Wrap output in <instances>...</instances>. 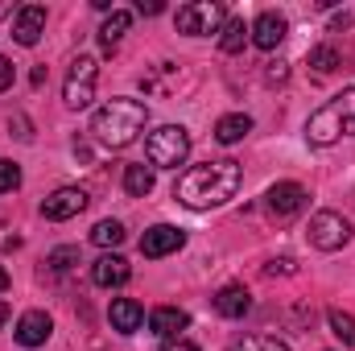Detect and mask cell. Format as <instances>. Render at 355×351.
Listing matches in <instances>:
<instances>
[{"label":"cell","mask_w":355,"mask_h":351,"mask_svg":"<svg viewBox=\"0 0 355 351\" xmlns=\"http://www.w3.org/2000/svg\"><path fill=\"white\" fill-rule=\"evenodd\" d=\"M149 124V108L141 99H128V95H116L107 99L95 116H91V137L103 145V149H124L132 145Z\"/></svg>","instance_id":"7a4b0ae2"},{"label":"cell","mask_w":355,"mask_h":351,"mask_svg":"<svg viewBox=\"0 0 355 351\" xmlns=\"http://www.w3.org/2000/svg\"><path fill=\"white\" fill-rule=\"evenodd\" d=\"M12 79H17V71H12V58H0V91L12 87Z\"/></svg>","instance_id":"f1b7e54d"},{"label":"cell","mask_w":355,"mask_h":351,"mask_svg":"<svg viewBox=\"0 0 355 351\" xmlns=\"http://www.w3.org/2000/svg\"><path fill=\"white\" fill-rule=\"evenodd\" d=\"M107 318H112V327H116L120 335H132V331H141L145 310H141V302H132V298H116L112 310H107Z\"/></svg>","instance_id":"ac0fdd59"},{"label":"cell","mask_w":355,"mask_h":351,"mask_svg":"<svg viewBox=\"0 0 355 351\" xmlns=\"http://www.w3.org/2000/svg\"><path fill=\"white\" fill-rule=\"evenodd\" d=\"M46 33V8L42 4H21L17 17H12V37L17 46H37Z\"/></svg>","instance_id":"7c38bea8"},{"label":"cell","mask_w":355,"mask_h":351,"mask_svg":"<svg viewBox=\"0 0 355 351\" xmlns=\"http://www.w3.org/2000/svg\"><path fill=\"white\" fill-rule=\"evenodd\" d=\"M343 137H355V87L339 91L335 99H327L310 120H306V141L327 149Z\"/></svg>","instance_id":"3957f363"},{"label":"cell","mask_w":355,"mask_h":351,"mask_svg":"<svg viewBox=\"0 0 355 351\" xmlns=\"http://www.w3.org/2000/svg\"><path fill=\"white\" fill-rule=\"evenodd\" d=\"M252 310V293L244 289V285H223L219 293H215V314H223V318H244Z\"/></svg>","instance_id":"2e32d148"},{"label":"cell","mask_w":355,"mask_h":351,"mask_svg":"<svg viewBox=\"0 0 355 351\" xmlns=\"http://www.w3.org/2000/svg\"><path fill=\"white\" fill-rule=\"evenodd\" d=\"M310 67H314L318 75H331V71L339 67V54H335V46H314V50H310Z\"/></svg>","instance_id":"d4e9b609"},{"label":"cell","mask_w":355,"mask_h":351,"mask_svg":"<svg viewBox=\"0 0 355 351\" xmlns=\"http://www.w3.org/2000/svg\"><path fill=\"white\" fill-rule=\"evenodd\" d=\"M285 33H289V21L281 12H261L252 21V46H261V50H277L285 42Z\"/></svg>","instance_id":"9a60e30c"},{"label":"cell","mask_w":355,"mask_h":351,"mask_svg":"<svg viewBox=\"0 0 355 351\" xmlns=\"http://www.w3.org/2000/svg\"><path fill=\"white\" fill-rule=\"evenodd\" d=\"M227 21V8L219 0H194L186 8H178V29L190 33V37H207V33H219Z\"/></svg>","instance_id":"8992f818"},{"label":"cell","mask_w":355,"mask_h":351,"mask_svg":"<svg viewBox=\"0 0 355 351\" xmlns=\"http://www.w3.org/2000/svg\"><path fill=\"white\" fill-rule=\"evenodd\" d=\"M252 132V116H244V112H232V116H223L219 124H215V141L219 145H236V141H244Z\"/></svg>","instance_id":"ffe728a7"},{"label":"cell","mask_w":355,"mask_h":351,"mask_svg":"<svg viewBox=\"0 0 355 351\" xmlns=\"http://www.w3.org/2000/svg\"><path fill=\"white\" fill-rule=\"evenodd\" d=\"M186 244V232L174 228V223H157V228H149L145 236H141V252L149 257V261H157V257H170Z\"/></svg>","instance_id":"8fae6325"},{"label":"cell","mask_w":355,"mask_h":351,"mask_svg":"<svg viewBox=\"0 0 355 351\" xmlns=\"http://www.w3.org/2000/svg\"><path fill=\"white\" fill-rule=\"evenodd\" d=\"M95 83H99V62H95L91 54H79V58L71 62V71H67V83H62V99H67V108H75V112L91 108V99H95Z\"/></svg>","instance_id":"5b68a950"},{"label":"cell","mask_w":355,"mask_h":351,"mask_svg":"<svg viewBox=\"0 0 355 351\" xmlns=\"http://www.w3.org/2000/svg\"><path fill=\"white\" fill-rule=\"evenodd\" d=\"M124 223L120 219H99L95 228H91V244H99V248H120L124 244Z\"/></svg>","instance_id":"7402d4cb"},{"label":"cell","mask_w":355,"mask_h":351,"mask_svg":"<svg viewBox=\"0 0 355 351\" xmlns=\"http://www.w3.org/2000/svg\"><path fill=\"white\" fill-rule=\"evenodd\" d=\"M265 79H268V83H285V79H289V71H285V62H268Z\"/></svg>","instance_id":"4dcf8cb0"},{"label":"cell","mask_w":355,"mask_h":351,"mask_svg":"<svg viewBox=\"0 0 355 351\" xmlns=\"http://www.w3.org/2000/svg\"><path fill=\"white\" fill-rule=\"evenodd\" d=\"M46 264H50L54 273H67V268L79 264V248H54V252L46 257Z\"/></svg>","instance_id":"484cf974"},{"label":"cell","mask_w":355,"mask_h":351,"mask_svg":"<svg viewBox=\"0 0 355 351\" xmlns=\"http://www.w3.org/2000/svg\"><path fill=\"white\" fill-rule=\"evenodd\" d=\"M17 186H21V166L4 157V162H0V194H8V190H17Z\"/></svg>","instance_id":"83f0119b"},{"label":"cell","mask_w":355,"mask_h":351,"mask_svg":"<svg viewBox=\"0 0 355 351\" xmlns=\"http://www.w3.org/2000/svg\"><path fill=\"white\" fill-rule=\"evenodd\" d=\"M137 8H141V12H145V17H157V12H162V8H166V4H162V0H149V4H145V0H141V4H137Z\"/></svg>","instance_id":"d6a6232c"},{"label":"cell","mask_w":355,"mask_h":351,"mask_svg":"<svg viewBox=\"0 0 355 351\" xmlns=\"http://www.w3.org/2000/svg\"><path fill=\"white\" fill-rule=\"evenodd\" d=\"M145 157L153 170H178L190 157V132L182 124H162L157 132H149L145 141Z\"/></svg>","instance_id":"277c9868"},{"label":"cell","mask_w":355,"mask_h":351,"mask_svg":"<svg viewBox=\"0 0 355 351\" xmlns=\"http://www.w3.org/2000/svg\"><path fill=\"white\" fill-rule=\"evenodd\" d=\"M4 318H8V302L0 298V327H4Z\"/></svg>","instance_id":"836d02e7"},{"label":"cell","mask_w":355,"mask_h":351,"mask_svg":"<svg viewBox=\"0 0 355 351\" xmlns=\"http://www.w3.org/2000/svg\"><path fill=\"white\" fill-rule=\"evenodd\" d=\"M162 351H198V348H194L190 339H170V343H166Z\"/></svg>","instance_id":"1f68e13d"},{"label":"cell","mask_w":355,"mask_h":351,"mask_svg":"<svg viewBox=\"0 0 355 351\" xmlns=\"http://www.w3.org/2000/svg\"><path fill=\"white\" fill-rule=\"evenodd\" d=\"M4 12H8V4H0V17H4Z\"/></svg>","instance_id":"d590c367"},{"label":"cell","mask_w":355,"mask_h":351,"mask_svg":"<svg viewBox=\"0 0 355 351\" xmlns=\"http://www.w3.org/2000/svg\"><path fill=\"white\" fill-rule=\"evenodd\" d=\"M194 75H186L178 62H157L149 75H141V87L153 91V95H178V87H190Z\"/></svg>","instance_id":"30bf717a"},{"label":"cell","mask_w":355,"mask_h":351,"mask_svg":"<svg viewBox=\"0 0 355 351\" xmlns=\"http://www.w3.org/2000/svg\"><path fill=\"white\" fill-rule=\"evenodd\" d=\"M4 289H8V273L0 268V293H4Z\"/></svg>","instance_id":"e575fe53"},{"label":"cell","mask_w":355,"mask_h":351,"mask_svg":"<svg viewBox=\"0 0 355 351\" xmlns=\"http://www.w3.org/2000/svg\"><path fill=\"white\" fill-rule=\"evenodd\" d=\"M265 273H268V277H277V273H297V264L289 261V257H281V261H268Z\"/></svg>","instance_id":"f546056e"},{"label":"cell","mask_w":355,"mask_h":351,"mask_svg":"<svg viewBox=\"0 0 355 351\" xmlns=\"http://www.w3.org/2000/svg\"><path fill=\"white\" fill-rule=\"evenodd\" d=\"M240 182H244L240 162H232V157H223V162H202V166H194V170H186V174L178 178L174 198L186 203L190 211L223 207L227 198L240 194Z\"/></svg>","instance_id":"6da1fadb"},{"label":"cell","mask_w":355,"mask_h":351,"mask_svg":"<svg viewBox=\"0 0 355 351\" xmlns=\"http://www.w3.org/2000/svg\"><path fill=\"white\" fill-rule=\"evenodd\" d=\"M128 277H132V264L124 257H116V252H103L91 264V281L103 285V289H120V285H128Z\"/></svg>","instance_id":"5bb4252c"},{"label":"cell","mask_w":355,"mask_h":351,"mask_svg":"<svg viewBox=\"0 0 355 351\" xmlns=\"http://www.w3.org/2000/svg\"><path fill=\"white\" fill-rule=\"evenodd\" d=\"M265 207H268V215H272V223H293V219L310 207V194H306V186H297V182H277L265 194Z\"/></svg>","instance_id":"52a82bcc"},{"label":"cell","mask_w":355,"mask_h":351,"mask_svg":"<svg viewBox=\"0 0 355 351\" xmlns=\"http://www.w3.org/2000/svg\"><path fill=\"white\" fill-rule=\"evenodd\" d=\"M87 190H79V186H58L46 203H42V215L46 219H54V223H62V219H75L79 211H87Z\"/></svg>","instance_id":"9c48e42d"},{"label":"cell","mask_w":355,"mask_h":351,"mask_svg":"<svg viewBox=\"0 0 355 351\" xmlns=\"http://www.w3.org/2000/svg\"><path fill=\"white\" fill-rule=\"evenodd\" d=\"M50 331H54V318L46 310H25L17 318V343L21 348H42L50 339Z\"/></svg>","instance_id":"4fadbf2b"},{"label":"cell","mask_w":355,"mask_h":351,"mask_svg":"<svg viewBox=\"0 0 355 351\" xmlns=\"http://www.w3.org/2000/svg\"><path fill=\"white\" fill-rule=\"evenodd\" d=\"M186 310H178V306H157L153 314H149V331L153 335H162V339H178V331H186Z\"/></svg>","instance_id":"d6986e66"},{"label":"cell","mask_w":355,"mask_h":351,"mask_svg":"<svg viewBox=\"0 0 355 351\" xmlns=\"http://www.w3.org/2000/svg\"><path fill=\"white\" fill-rule=\"evenodd\" d=\"M128 29H132V12H124V8H112V17L99 25V46H103V54H116Z\"/></svg>","instance_id":"e0dca14e"},{"label":"cell","mask_w":355,"mask_h":351,"mask_svg":"<svg viewBox=\"0 0 355 351\" xmlns=\"http://www.w3.org/2000/svg\"><path fill=\"white\" fill-rule=\"evenodd\" d=\"M327 323H331V335H335L343 348H355V318H352V314L331 310V314H327Z\"/></svg>","instance_id":"cb8c5ba5"},{"label":"cell","mask_w":355,"mask_h":351,"mask_svg":"<svg viewBox=\"0 0 355 351\" xmlns=\"http://www.w3.org/2000/svg\"><path fill=\"white\" fill-rule=\"evenodd\" d=\"M232 351H289V348L277 343V339H265V335H248V339H240Z\"/></svg>","instance_id":"4316f807"},{"label":"cell","mask_w":355,"mask_h":351,"mask_svg":"<svg viewBox=\"0 0 355 351\" xmlns=\"http://www.w3.org/2000/svg\"><path fill=\"white\" fill-rule=\"evenodd\" d=\"M124 190L132 194V198H145L149 190H153V166H124Z\"/></svg>","instance_id":"603a6c76"},{"label":"cell","mask_w":355,"mask_h":351,"mask_svg":"<svg viewBox=\"0 0 355 351\" xmlns=\"http://www.w3.org/2000/svg\"><path fill=\"white\" fill-rule=\"evenodd\" d=\"M310 244L314 248H322V252H335V248H343L347 240H352V223L339 215V211H318L314 219H310Z\"/></svg>","instance_id":"ba28073f"},{"label":"cell","mask_w":355,"mask_h":351,"mask_svg":"<svg viewBox=\"0 0 355 351\" xmlns=\"http://www.w3.org/2000/svg\"><path fill=\"white\" fill-rule=\"evenodd\" d=\"M248 37H252V29L244 25V17H227L223 29H219V50H223V54H240Z\"/></svg>","instance_id":"44dd1931"}]
</instances>
